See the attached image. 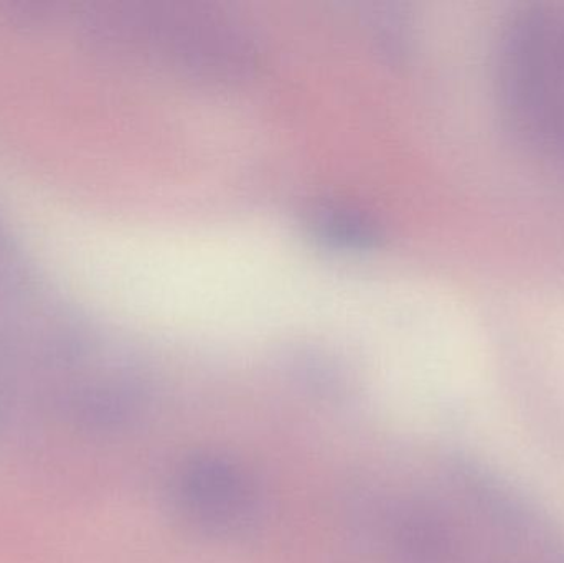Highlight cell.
I'll list each match as a JSON object with an SVG mask.
<instances>
[{
	"label": "cell",
	"instance_id": "5b68a950",
	"mask_svg": "<svg viewBox=\"0 0 564 563\" xmlns=\"http://www.w3.org/2000/svg\"><path fill=\"white\" fill-rule=\"evenodd\" d=\"M373 36L381 52L387 53L390 58H400L408 52L410 33L406 20L394 10L384 9L373 15Z\"/></svg>",
	"mask_w": 564,
	"mask_h": 563
},
{
	"label": "cell",
	"instance_id": "6da1fadb",
	"mask_svg": "<svg viewBox=\"0 0 564 563\" xmlns=\"http://www.w3.org/2000/svg\"><path fill=\"white\" fill-rule=\"evenodd\" d=\"M55 10L83 40L121 59L162 66L204 85H234L257 72L260 43L250 26L220 7L200 2L101 0Z\"/></svg>",
	"mask_w": 564,
	"mask_h": 563
},
{
	"label": "cell",
	"instance_id": "7a4b0ae2",
	"mask_svg": "<svg viewBox=\"0 0 564 563\" xmlns=\"http://www.w3.org/2000/svg\"><path fill=\"white\" fill-rule=\"evenodd\" d=\"M497 93L523 144L564 162V3H542L507 23L497 50Z\"/></svg>",
	"mask_w": 564,
	"mask_h": 563
},
{
	"label": "cell",
	"instance_id": "3957f363",
	"mask_svg": "<svg viewBox=\"0 0 564 563\" xmlns=\"http://www.w3.org/2000/svg\"><path fill=\"white\" fill-rule=\"evenodd\" d=\"M174 498L188 521L220 534L247 528L258 508L251 476L230 458L217 455L192 458L177 473Z\"/></svg>",
	"mask_w": 564,
	"mask_h": 563
},
{
	"label": "cell",
	"instance_id": "277c9868",
	"mask_svg": "<svg viewBox=\"0 0 564 563\" xmlns=\"http://www.w3.org/2000/svg\"><path fill=\"white\" fill-rule=\"evenodd\" d=\"M308 234L318 243L337 251H368L378 247L383 231L377 218L357 205L321 202L307 214Z\"/></svg>",
	"mask_w": 564,
	"mask_h": 563
}]
</instances>
